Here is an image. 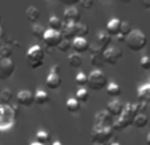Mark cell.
<instances>
[{
    "mask_svg": "<svg viewBox=\"0 0 150 145\" xmlns=\"http://www.w3.org/2000/svg\"><path fill=\"white\" fill-rule=\"evenodd\" d=\"M17 119V109L9 104H0V132L13 128Z\"/></svg>",
    "mask_w": 150,
    "mask_h": 145,
    "instance_id": "cell-1",
    "label": "cell"
},
{
    "mask_svg": "<svg viewBox=\"0 0 150 145\" xmlns=\"http://www.w3.org/2000/svg\"><path fill=\"white\" fill-rule=\"evenodd\" d=\"M136 116H137V112H136L134 107H133V103L125 104V109L122 112V115L120 117H117V119H115L113 125H112L113 131L120 132V131H124L129 125H133Z\"/></svg>",
    "mask_w": 150,
    "mask_h": 145,
    "instance_id": "cell-2",
    "label": "cell"
},
{
    "mask_svg": "<svg viewBox=\"0 0 150 145\" xmlns=\"http://www.w3.org/2000/svg\"><path fill=\"white\" fill-rule=\"evenodd\" d=\"M113 128L109 125H96L93 124L92 132H91V140L92 144H104L107 145L109 140L113 137Z\"/></svg>",
    "mask_w": 150,
    "mask_h": 145,
    "instance_id": "cell-3",
    "label": "cell"
},
{
    "mask_svg": "<svg viewBox=\"0 0 150 145\" xmlns=\"http://www.w3.org/2000/svg\"><path fill=\"white\" fill-rule=\"evenodd\" d=\"M45 50L40 45H33L26 52V62L30 69H40L44 65Z\"/></svg>",
    "mask_w": 150,
    "mask_h": 145,
    "instance_id": "cell-4",
    "label": "cell"
},
{
    "mask_svg": "<svg viewBox=\"0 0 150 145\" xmlns=\"http://www.w3.org/2000/svg\"><path fill=\"white\" fill-rule=\"evenodd\" d=\"M127 46L129 48L132 52H140L148 44V38H146L145 33L140 29H133V32L127 37V41H125Z\"/></svg>",
    "mask_w": 150,
    "mask_h": 145,
    "instance_id": "cell-5",
    "label": "cell"
},
{
    "mask_svg": "<svg viewBox=\"0 0 150 145\" xmlns=\"http://www.w3.org/2000/svg\"><path fill=\"white\" fill-rule=\"evenodd\" d=\"M108 83L107 75L103 72V70L95 69L88 74V87L92 91H100L103 88H107Z\"/></svg>",
    "mask_w": 150,
    "mask_h": 145,
    "instance_id": "cell-6",
    "label": "cell"
},
{
    "mask_svg": "<svg viewBox=\"0 0 150 145\" xmlns=\"http://www.w3.org/2000/svg\"><path fill=\"white\" fill-rule=\"evenodd\" d=\"M103 58H104V62L105 63L115 66V65H117V62L122 58V50L116 46H109L107 50H104Z\"/></svg>",
    "mask_w": 150,
    "mask_h": 145,
    "instance_id": "cell-7",
    "label": "cell"
},
{
    "mask_svg": "<svg viewBox=\"0 0 150 145\" xmlns=\"http://www.w3.org/2000/svg\"><path fill=\"white\" fill-rule=\"evenodd\" d=\"M62 34L61 32H57V31H53V29H46V33H45L44 38L42 41L45 42L49 49H53V48H58L59 44L62 42Z\"/></svg>",
    "mask_w": 150,
    "mask_h": 145,
    "instance_id": "cell-8",
    "label": "cell"
},
{
    "mask_svg": "<svg viewBox=\"0 0 150 145\" xmlns=\"http://www.w3.org/2000/svg\"><path fill=\"white\" fill-rule=\"evenodd\" d=\"M15 71V62L12 58H3L0 60V80H5Z\"/></svg>",
    "mask_w": 150,
    "mask_h": 145,
    "instance_id": "cell-9",
    "label": "cell"
},
{
    "mask_svg": "<svg viewBox=\"0 0 150 145\" xmlns=\"http://www.w3.org/2000/svg\"><path fill=\"white\" fill-rule=\"evenodd\" d=\"M80 18H82V13H80V11L76 7L66 8L65 13H63V20H65V23L76 25V24L80 23Z\"/></svg>",
    "mask_w": 150,
    "mask_h": 145,
    "instance_id": "cell-10",
    "label": "cell"
},
{
    "mask_svg": "<svg viewBox=\"0 0 150 145\" xmlns=\"http://www.w3.org/2000/svg\"><path fill=\"white\" fill-rule=\"evenodd\" d=\"M124 109H125V104L122 103L121 100H119V99H113V100H111L107 104L105 111L108 112L111 116L120 117L122 115V112H124Z\"/></svg>",
    "mask_w": 150,
    "mask_h": 145,
    "instance_id": "cell-11",
    "label": "cell"
},
{
    "mask_svg": "<svg viewBox=\"0 0 150 145\" xmlns=\"http://www.w3.org/2000/svg\"><path fill=\"white\" fill-rule=\"evenodd\" d=\"M17 103L24 107H30L34 102V94L30 92L29 90H21L17 94Z\"/></svg>",
    "mask_w": 150,
    "mask_h": 145,
    "instance_id": "cell-12",
    "label": "cell"
},
{
    "mask_svg": "<svg viewBox=\"0 0 150 145\" xmlns=\"http://www.w3.org/2000/svg\"><path fill=\"white\" fill-rule=\"evenodd\" d=\"M113 122H115L113 116H111L105 109H104V111H99L98 114L95 115V124L96 125H109V127H112Z\"/></svg>",
    "mask_w": 150,
    "mask_h": 145,
    "instance_id": "cell-13",
    "label": "cell"
},
{
    "mask_svg": "<svg viewBox=\"0 0 150 145\" xmlns=\"http://www.w3.org/2000/svg\"><path fill=\"white\" fill-rule=\"evenodd\" d=\"M111 41H112V36L107 31H100L98 33V36H96V45L103 50L108 49Z\"/></svg>",
    "mask_w": 150,
    "mask_h": 145,
    "instance_id": "cell-14",
    "label": "cell"
},
{
    "mask_svg": "<svg viewBox=\"0 0 150 145\" xmlns=\"http://www.w3.org/2000/svg\"><path fill=\"white\" fill-rule=\"evenodd\" d=\"M61 85H62V79H61L59 72H54L50 70L46 77V86L52 90H57L61 87Z\"/></svg>",
    "mask_w": 150,
    "mask_h": 145,
    "instance_id": "cell-15",
    "label": "cell"
},
{
    "mask_svg": "<svg viewBox=\"0 0 150 145\" xmlns=\"http://www.w3.org/2000/svg\"><path fill=\"white\" fill-rule=\"evenodd\" d=\"M61 34H62L63 40H67V41H74L76 38V28H75L74 24H67L65 23L61 29Z\"/></svg>",
    "mask_w": 150,
    "mask_h": 145,
    "instance_id": "cell-16",
    "label": "cell"
},
{
    "mask_svg": "<svg viewBox=\"0 0 150 145\" xmlns=\"http://www.w3.org/2000/svg\"><path fill=\"white\" fill-rule=\"evenodd\" d=\"M121 24L122 21L119 20V18H111L108 21V24H107V32L113 37L119 36L120 32H121Z\"/></svg>",
    "mask_w": 150,
    "mask_h": 145,
    "instance_id": "cell-17",
    "label": "cell"
},
{
    "mask_svg": "<svg viewBox=\"0 0 150 145\" xmlns=\"http://www.w3.org/2000/svg\"><path fill=\"white\" fill-rule=\"evenodd\" d=\"M73 49L79 54V53H86L87 50L91 49L90 42L86 38H80V37H76V38L73 41Z\"/></svg>",
    "mask_w": 150,
    "mask_h": 145,
    "instance_id": "cell-18",
    "label": "cell"
},
{
    "mask_svg": "<svg viewBox=\"0 0 150 145\" xmlns=\"http://www.w3.org/2000/svg\"><path fill=\"white\" fill-rule=\"evenodd\" d=\"M137 96L138 100L142 102V103H150V82L142 85L140 88L137 90Z\"/></svg>",
    "mask_w": 150,
    "mask_h": 145,
    "instance_id": "cell-19",
    "label": "cell"
},
{
    "mask_svg": "<svg viewBox=\"0 0 150 145\" xmlns=\"http://www.w3.org/2000/svg\"><path fill=\"white\" fill-rule=\"evenodd\" d=\"M34 102L38 106H46L47 103H50V96L46 91L44 90H37L34 92Z\"/></svg>",
    "mask_w": 150,
    "mask_h": 145,
    "instance_id": "cell-20",
    "label": "cell"
},
{
    "mask_svg": "<svg viewBox=\"0 0 150 145\" xmlns=\"http://www.w3.org/2000/svg\"><path fill=\"white\" fill-rule=\"evenodd\" d=\"M25 16H26V18H28L29 23H32L34 25V24H37V21H38V18H40V11L37 9L36 7L30 5V7L26 8Z\"/></svg>",
    "mask_w": 150,
    "mask_h": 145,
    "instance_id": "cell-21",
    "label": "cell"
},
{
    "mask_svg": "<svg viewBox=\"0 0 150 145\" xmlns=\"http://www.w3.org/2000/svg\"><path fill=\"white\" fill-rule=\"evenodd\" d=\"M90 62L92 66H95L96 69L100 70V68L104 65V58H103V53H91L90 55Z\"/></svg>",
    "mask_w": 150,
    "mask_h": 145,
    "instance_id": "cell-22",
    "label": "cell"
},
{
    "mask_svg": "<svg viewBox=\"0 0 150 145\" xmlns=\"http://www.w3.org/2000/svg\"><path fill=\"white\" fill-rule=\"evenodd\" d=\"M47 23H49V29H53V31H57V32H61L63 24H65L58 16H52Z\"/></svg>",
    "mask_w": 150,
    "mask_h": 145,
    "instance_id": "cell-23",
    "label": "cell"
},
{
    "mask_svg": "<svg viewBox=\"0 0 150 145\" xmlns=\"http://www.w3.org/2000/svg\"><path fill=\"white\" fill-rule=\"evenodd\" d=\"M148 123H149V119H148V116H146V114H138L137 116L134 117L133 125H134L136 128H138V129H141V128H145L146 125H148Z\"/></svg>",
    "mask_w": 150,
    "mask_h": 145,
    "instance_id": "cell-24",
    "label": "cell"
},
{
    "mask_svg": "<svg viewBox=\"0 0 150 145\" xmlns=\"http://www.w3.org/2000/svg\"><path fill=\"white\" fill-rule=\"evenodd\" d=\"M105 90H107V94L109 96H112V98H116V96H119L121 94V87L115 82H109Z\"/></svg>",
    "mask_w": 150,
    "mask_h": 145,
    "instance_id": "cell-25",
    "label": "cell"
},
{
    "mask_svg": "<svg viewBox=\"0 0 150 145\" xmlns=\"http://www.w3.org/2000/svg\"><path fill=\"white\" fill-rule=\"evenodd\" d=\"M69 65L71 68H80L83 65V57L78 53H73L69 55Z\"/></svg>",
    "mask_w": 150,
    "mask_h": 145,
    "instance_id": "cell-26",
    "label": "cell"
},
{
    "mask_svg": "<svg viewBox=\"0 0 150 145\" xmlns=\"http://www.w3.org/2000/svg\"><path fill=\"white\" fill-rule=\"evenodd\" d=\"M66 109H67L69 112H71V114L78 112L80 109V102H78L75 98L67 99V102H66Z\"/></svg>",
    "mask_w": 150,
    "mask_h": 145,
    "instance_id": "cell-27",
    "label": "cell"
},
{
    "mask_svg": "<svg viewBox=\"0 0 150 145\" xmlns=\"http://www.w3.org/2000/svg\"><path fill=\"white\" fill-rule=\"evenodd\" d=\"M11 55H12V46L8 42L0 44V60H3V58H11Z\"/></svg>",
    "mask_w": 150,
    "mask_h": 145,
    "instance_id": "cell-28",
    "label": "cell"
},
{
    "mask_svg": "<svg viewBox=\"0 0 150 145\" xmlns=\"http://www.w3.org/2000/svg\"><path fill=\"white\" fill-rule=\"evenodd\" d=\"M75 83L79 86V88H84L86 86H88V75H86L83 71L78 72L75 77Z\"/></svg>",
    "mask_w": 150,
    "mask_h": 145,
    "instance_id": "cell-29",
    "label": "cell"
},
{
    "mask_svg": "<svg viewBox=\"0 0 150 145\" xmlns=\"http://www.w3.org/2000/svg\"><path fill=\"white\" fill-rule=\"evenodd\" d=\"M45 33H46V29L41 25V24H34L32 26V34H33L36 38H44Z\"/></svg>",
    "mask_w": 150,
    "mask_h": 145,
    "instance_id": "cell-30",
    "label": "cell"
},
{
    "mask_svg": "<svg viewBox=\"0 0 150 145\" xmlns=\"http://www.w3.org/2000/svg\"><path fill=\"white\" fill-rule=\"evenodd\" d=\"M75 28H76V37H80V38H86V36L90 33V28L83 23L76 24Z\"/></svg>",
    "mask_w": 150,
    "mask_h": 145,
    "instance_id": "cell-31",
    "label": "cell"
},
{
    "mask_svg": "<svg viewBox=\"0 0 150 145\" xmlns=\"http://www.w3.org/2000/svg\"><path fill=\"white\" fill-rule=\"evenodd\" d=\"M75 99H76L78 102H80V103L87 102L88 99H90V92H88V90H86V88H79V90L76 91V94H75Z\"/></svg>",
    "mask_w": 150,
    "mask_h": 145,
    "instance_id": "cell-32",
    "label": "cell"
},
{
    "mask_svg": "<svg viewBox=\"0 0 150 145\" xmlns=\"http://www.w3.org/2000/svg\"><path fill=\"white\" fill-rule=\"evenodd\" d=\"M49 140H50V135L46 132V131H38V132L36 133V141L37 143H40V144H42V145H45L46 143H49Z\"/></svg>",
    "mask_w": 150,
    "mask_h": 145,
    "instance_id": "cell-33",
    "label": "cell"
},
{
    "mask_svg": "<svg viewBox=\"0 0 150 145\" xmlns=\"http://www.w3.org/2000/svg\"><path fill=\"white\" fill-rule=\"evenodd\" d=\"M12 100V91L9 88H4L0 92V104H8Z\"/></svg>",
    "mask_w": 150,
    "mask_h": 145,
    "instance_id": "cell-34",
    "label": "cell"
},
{
    "mask_svg": "<svg viewBox=\"0 0 150 145\" xmlns=\"http://www.w3.org/2000/svg\"><path fill=\"white\" fill-rule=\"evenodd\" d=\"M132 32H133L132 25H130L128 21H122V24H121V32H120V34H122V36L128 37L130 33H132Z\"/></svg>",
    "mask_w": 150,
    "mask_h": 145,
    "instance_id": "cell-35",
    "label": "cell"
},
{
    "mask_svg": "<svg viewBox=\"0 0 150 145\" xmlns=\"http://www.w3.org/2000/svg\"><path fill=\"white\" fill-rule=\"evenodd\" d=\"M73 48V41H67V40H62V42L59 44V46H58V50L62 53H66L69 52V50Z\"/></svg>",
    "mask_w": 150,
    "mask_h": 145,
    "instance_id": "cell-36",
    "label": "cell"
},
{
    "mask_svg": "<svg viewBox=\"0 0 150 145\" xmlns=\"http://www.w3.org/2000/svg\"><path fill=\"white\" fill-rule=\"evenodd\" d=\"M133 107H134L136 112L138 114H145L146 108H148V106H146V103H142V102H138V103H134L133 104Z\"/></svg>",
    "mask_w": 150,
    "mask_h": 145,
    "instance_id": "cell-37",
    "label": "cell"
},
{
    "mask_svg": "<svg viewBox=\"0 0 150 145\" xmlns=\"http://www.w3.org/2000/svg\"><path fill=\"white\" fill-rule=\"evenodd\" d=\"M140 66L144 69V70H150V57H148V55H144V57H141Z\"/></svg>",
    "mask_w": 150,
    "mask_h": 145,
    "instance_id": "cell-38",
    "label": "cell"
},
{
    "mask_svg": "<svg viewBox=\"0 0 150 145\" xmlns=\"http://www.w3.org/2000/svg\"><path fill=\"white\" fill-rule=\"evenodd\" d=\"M79 4L82 5L83 8L88 9V8H92L93 7V0H83V1H80Z\"/></svg>",
    "mask_w": 150,
    "mask_h": 145,
    "instance_id": "cell-39",
    "label": "cell"
},
{
    "mask_svg": "<svg viewBox=\"0 0 150 145\" xmlns=\"http://www.w3.org/2000/svg\"><path fill=\"white\" fill-rule=\"evenodd\" d=\"M50 70L54 71V72H59V74H61V66L59 65H54L52 69H50Z\"/></svg>",
    "mask_w": 150,
    "mask_h": 145,
    "instance_id": "cell-40",
    "label": "cell"
},
{
    "mask_svg": "<svg viewBox=\"0 0 150 145\" xmlns=\"http://www.w3.org/2000/svg\"><path fill=\"white\" fill-rule=\"evenodd\" d=\"M116 38H117V41H120V42H125V41H127V37L122 36V34H119V36H116Z\"/></svg>",
    "mask_w": 150,
    "mask_h": 145,
    "instance_id": "cell-41",
    "label": "cell"
},
{
    "mask_svg": "<svg viewBox=\"0 0 150 145\" xmlns=\"http://www.w3.org/2000/svg\"><path fill=\"white\" fill-rule=\"evenodd\" d=\"M142 5L145 8H148V9H150V1H146V0H145V1H142Z\"/></svg>",
    "mask_w": 150,
    "mask_h": 145,
    "instance_id": "cell-42",
    "label": "cell"
},
{
    "mask_svg": "<svg viewBox=\"0 0 150 145\" xmlns=\"http://www.w3.org/2000/svg\"><path fill=\"white\" fill-rule=\"evenodd\" d=\"M3 38H4V31H3V29L0 28V42L3 41Z\"/></svg>",
    "mask_w": 150,
    "mask_h": 145,
    "instance_id": "cell-43",
    "label": "cell"
},
{
    "mask_svg": "<svg viewBox=\"0 0 150 145\" xmlns=\"http://www.w3.org/2000/svg\"><path fill=\"white\" fill-rule=\"evenodd\" d=\"M146 144L150 145V132L148 133V136H146Z\"/></svg>",
    "mask_w": 150,
    "mask_h": 145,
    "instance_id": "cell-44",
    "label": "cell"
},
{
    "mask_svg": "<svg viewBox=\"0 0 150 145\" xmlns=\"http://www.w3.org/2000/svg\"><path fill=\"white\" fill-rule=\"evenodd\" d=\"M52 145H63V144L61 143V141H54V143H53Z\"/></svg>",
    "mask_w": 150,
    "mask_h": 145,
    "instance_id": "cell-45",
    "label": "cell"
},
{
    "mask_svg": "<svg viewBox=\"0 0 150 145\" xmlns=\"http://www.w3.org/2000/svg\"><path fill=\"white\" fill-rule=\"evenodd\" d=\"M30 145H42V144H40V143H37V141H34V143H32Z\"/></svg>",
    "mask_w": 150,
    "mask_h": 145,
    "instance_id": "cell-46",
    "label": "cell"
},
{
    "mask_svg": "<svg viewBox=\"0 0 150 145\" xmlns=\"http://www.w3.org/2000/svg\"><path fill=\"white\" fill-rule=\"evenodd\" d=\"M109 145H121L120 143H112V144H109Z\"/></svg>",
    "mask_w": 150,
    "mask_h": 145,
    "instance_id": "cell-47",
    "label": "cell"
},
{
    "mask_svg": "<svg viewBox=\"0 0 150 145\" xmlns=\"http://www.w3.org/2000/svg\"><path fill=\"white\" fill-rule=\"evenodd\" d=\"M92 145H104V144H92Z\"/></svg>",
    "mask_w": 150,
    "mask_h": 145,
    "instance_id": "cell-48",
    "label": "cell"
},
{
    "mask_svg": "<svg viewBox=\"0 0 150 145\" xmlns=\"http://www.w3.org/2000/svg\"><path fill=\"white\" fill-rule=\"evenodd\" d=\"M0 24H1V17H0Z\"/></svg>",
    "mask_w": 150,
    "mask_h": 145,
    "instance_id": "cell-49",
    "label": "cell"
}]
</instances>
